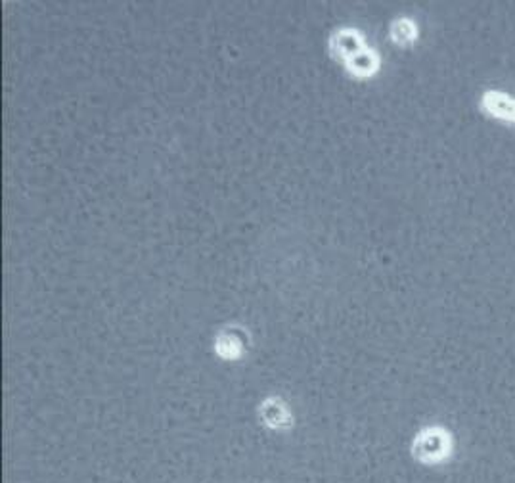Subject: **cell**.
Returning a JSON list of instances; mask_svg holds the SVG:
<instances>
[{
  "instance_id": "cell-6",
  "label": "cell",
  "mask_w": 515,
  "mask_h": 483,
  "mask_svg": "<svg viewBox=\"0 0 515 483\" xmlns=\"http://www.w3.org/2000/svg\"><path fill=\"white\" fill-rule=\"evenodd\" d=\"M345 71L351 75V78L355 79H370L376 75L381 68V58L380 54L376 53V50L366 46L360 50L358 54H355L353 58L347 60L345 63Z\"/></svg>"
},
{
  "instance_id": "cell-1",
  "label": "cell",
  "mask_w": 515,
  "mask_h": 483,
  "mask_svg": "<svg viewBox=\"0 0 515 483\" xmlns=\"http://www.w3.org/2000/svg\"><path fill=\"white\" fill-rule=\"evenodd\" d=\"M453 449V439L450 434L441 426H429L421 430L412 443V454L423 464H437L443 463L450 456Z\"/></svg>"
},
{
  "instance_id": "cell-4",
  "label": "cell",
  "mask_w": 515,
  "mask_h": 483,
  "mask_svg": "<svg viewBox=\"0 0 515 483\" xmlns=\"http://www.w3.org/2000/svg\"><path fill=\"white\" fill-rule=\"evenodd\" d=\"M257 414H259V421L270 430H288L293 424L290 406L282 397L265 399L259 405V409H257Z\"/></svg>"
},
{
  "instance_id": "cell-2",
  "label": "cell",
  "mask_w": 515,
  "mask_h": 483,
  "mask_svg": "<svg viewBox=\"0 0 515 483\" xmlns=\"http://www.w3.org/2000/svg\"><path fill=\"white\" fill-rule=\"evenodd\" d=\"M366 37L363 31H358L356 28H338L330 35V53L331 58L345 63L355 54H358L360 50L366 48Z\"/></svg>"
},
{
  "instance_id": "cell-3",
  "label": "cell",
  "mask_w": 515,
  "mask_h": 483,
  "mask_svg": "<svg viewBox=\"0 0 515 483\" xmlns=\"http://www.w3.org/2000/svg\"><path fill=\"white\" fill-rule=\"evenodd\" d=\"M248 348L246 328L226 326L215 338V353L225 361H238Z\"/></svg>"
},
{
  "instance_id": "cell-7",
  "label": "cell",
  "mask_w": 515,
  "mask_h": 483,
  "mask_svg": "<svg viewBox=\"0 0 515 483\" xmlns=\"http://www.w3.org/2000/svg\"><path fill=\"white\" fill-rule=\"evenodd\" d=\"M418 35H420V29H418V25L414 20L398 18L391 23L389 37L396 46H401V48L412 46L418 41Z\"/></svg>"
},
{
  "instance_id": "cell-5",
  "label": "cell",
  "mask_w": 515,
  "mask_h": 483,
  "mask_svg": "<svg viewBox=\"0 0 515 483\" xmlns=\"http://www.w3.org/2000/svg\"><path fill=\"white\" fill-rule=\"evenodd\" d=\"M481 110L488 118L515 123V96L502 91H486L481 96Z\"/></svg>"
}]
</instances>
